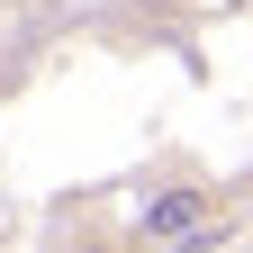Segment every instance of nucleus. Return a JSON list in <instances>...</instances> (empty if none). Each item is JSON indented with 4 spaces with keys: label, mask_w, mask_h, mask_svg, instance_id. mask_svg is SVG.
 I'll use <instances>...</instances> for the list:
<instances>
[{
    "label": "nucleus",
    "mask_w": 253,
    "mask_h": 253,
    "mask_svg": "<svg viewBox=\"0 0 253 253\" xmlns=\"http://www.w3.org/2000/svg\"><path fill=\"white\" fill-rule=\"evenodd\" d=\"M217 235H226V190L199 181V172H172L136 199V244L181 253V244H217Z\"/></svg>",
    "instance_id": "f257e3e1"
}]
</instances>
